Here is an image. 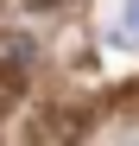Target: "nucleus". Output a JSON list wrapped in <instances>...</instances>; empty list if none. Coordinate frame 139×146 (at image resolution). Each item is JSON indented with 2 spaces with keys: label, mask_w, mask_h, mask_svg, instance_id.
I'll return each instance as SVG.
<instances>
[{
  "label": "nucleus",
  "mask_w": 139,
  "mask_h": 146,
  "mask_svg": "<svg viewBox=\"0 0 139 146\" xmlns=\"http://www.w3.org/2000/svg\"><path fill=\"white\" fill-rule=\"evenodd\" d=\"M26 89H32V44H13L0 57V114H13L26 102Z\"/></svg>",
  "instance_id": "nucleus-1"
},
{
  "label": "nucleus",
  "mask_w": 139,
  "mask_h": 146,
  "mask_svg": "<svg viewBox=\"0 0 139 146\" xmlns=\"http://www.w3.org/2000/svg\"><path fill=\"white\" fill-rule=\"evenodd\" d=\"M70 0H26V13H63Z\"/></svg>",
  "instance_id": "nucleus-3"
},
{
  "label": "nucleus",
  "mask_w": 139,
  "mask_h": 146,
  "mask_svg": "<svg viewBox=\"0 0 139 146\" xmlns=\"http://www.w3.org/2000/svg\"><path fill=\"white\" fill-rule=\"evenodd\" d=\"M114 38H120V44H139V0H127V13L114 19Z\"/></svg>",
  "instance_id": "nucleus-2"
}]
</instances>
